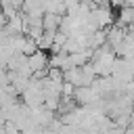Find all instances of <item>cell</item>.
<instances>
[{"label": "cell", "mask_w": 134, "mask_h": 134, "mask_svg": "<svg viewBox=\"0 0 134 134\" xmlns=\"http://www.w3.org/2000/svg\"><path fill=\"white\" fill-rule=\"evenodd\" d=\"M54 34H57V29H44V34L36 40V42H38V48H40V50H52Z\"/></svg>", "instance_id": "277c9868"}, {"label": "cell", "mask_w": 134, "mask_h": 134, "mask_svg": "<svg viewBox=\"0 0 134 134\" xmlns=\"http://www.w3.org/2000/svg\"><path fill=\"white\" fill-rule=\"evenodd\" d=\"M27 63H29L31 71H36V69L48 67V57H46V52H44V50H40V48H38L34 54H29V57H27Z\"/></svg>", "instance_id": "7a4b0ae2"}, {"label": "cell", "mask_w": 134, "mask_h": 134, "mask_svg": "<svg viewBox=\"0 0 134 134\" xmlns=\"http://www.w3.org/2000/svg\"><path fill=\"white\" fill-rule=\"evenodd\" d=\"M6 19H8V17L4 15V10H2V6H0V27H2V25H6Z\"/></svg>", "instance_id": "8992f818"}, {"label": "cell", "mask_w": 134, "mask_h": 134, "mask_svg": "<svg viewBox=\"0 0 134 134\" xmlns=\"http://www.w3.org/2000/svg\"><path fill=\"white\" fill-rule=\"evenodd\" d=\"M61 21H63V15L52 13V10H46L44 17H42V25H44V29H59V27H61Z\"/></svg>", "instance_id": "3957f363"}, {"label": "cell", "mask_w": 134, "mask_h": 134, "mask_svg": "<svg viewBox=\"0 0 134 134\" xmlns=\"http://www.w3.org/2000/svg\"><path fill=\"white\" fill-rule=\"evenodd\" d=\"M88 19H90L96 27H109V25H113V15H111V10H109L105 4H96V6L90 10Z\"/></svg>", "instance_id": "6da1fadb"}, {"label": "cell", "mask_w": 134, "mask_h": 134, "mask_svg": "<svg viewBox=\"0 0 134 134\" xmlns=\"http://www.w3.org/2000/svg\"><path fill=\"white\" fill-rule=\"evenodd\" d=\"M117 23H121V25H134V6H130V4H124V6L119 8Z\"/></svg>", "instance_id": "5b68a950"}]
</instances>
